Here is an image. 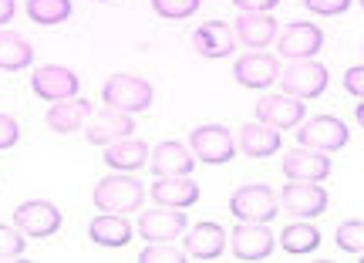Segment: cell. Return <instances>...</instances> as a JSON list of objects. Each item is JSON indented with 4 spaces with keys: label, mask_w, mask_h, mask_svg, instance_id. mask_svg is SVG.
<instances>
[{
    "label": "cell",
    "mask_w": 364,
    "mask_h": 263,
    "mask_svg": "<svg viewBox=\"0 0 364 263\" xmlns=\"http://www.w3.org/2000/svg\"><path fill=\"white\" fill-rule=\"evenodd\" d=\"M34 65V48L14 31H0V68L4 71H21Z\"/></svg>",
    "instance_id": "484cf974"
},
{
    "label": "cell",
    "mask_w": 364,
    "mask_h": 263,
    "mask_svg": "<svg viewBox=\"0 0 364 263\" xmlns=\"http://www.w3.org/2000/svg\"><path fill=\"white\" fill-rule=\"evenodd\" d=\"M95 206L105 213H129V210H139L145 199V186L132 176H108L102 183L95 186Z\"/></svg>",
    "instance_id": "3957f363"
},
{
    "label": "cell",
    "mask_w": 364,
    "mask_h": 263,
    "mask_svg": "<svg viewBox=\"0 0 364 263\" xmlns=\"http://www.w3.org/2000/svg\"><path fill=\"white\" fill-rule=\"evenodd\" d=\"M280 247H284L290 257H307L321 247V233H317V226L307 223V220H300V223H290L280 233Z\"/></svg>",
    "instance_id": "4316f807"
},
{
    "label": "cell",
    "mask_w": 364,
    "mask_h": 263,
    "mask_svg": "<svg viewBox=\"0 0 364 263\" xmlns=\"http://www.w3.org/2000/svg\"><path fill=\"white\" fill-rule=\"evenodd\" d=\"M354 115H358V122H361V125H364V98H361V105L354 108Z\"/></svg>",
    "instance_id": "74e56055"
},
{
    "label": "cell",
    "mask_w": 364,
    "mask_h": 263,
    "mask_svg": "<svg viewBox=\"0 0 364 263\" xmlns=\"http://www.w3.org/2000/svg\"><path fill=\"white\" fill-rule=\"evenodd\" d=\"M149 169L156 172V179H162V176H189L196 169V156L193 149H186L182 142H159Z\"/></svg>",
    "instance_id": "d6986e66"
},
{
    "label": "cell",
    "mask_w": 364,
    "mask_h": 263,
    "mask_svg": "<svg viewBox=\"0 0 364 263\" xmlns=\"http://www.w3.org/2000/svg\"><path fill=\"white\" fill-rule=\"evenodd\" d=\"M189 260L186 250H172V247H149L139 253V263H182Z\"/></svg>",
    "instance_id": "1f68e13d"
},
{
    "label": "cell",
    "mask_w": 364,
    "mask_h": 263,
    "mask_svg": "<svg viewBox=\"0 0 364 263\" xmlns=\"http://www.w3.org/2000/svg\"><path fill=\"white\" fill-rule=\"evenodd\" d=\"M193 48L203 58L216 61V58H230L236 51V34L226 21H206L193 31Z\"/></svg>",
    "instance_id": "9a60e30c"
},
{
    "label": "cell",
    "mask_w": 364,
    "mask_h": 263,
    "mask_svg": "<svg viewBox=\"0 0 364 263\" xmlns=\"http://www.w3.org/2000/svg\"><path fill=\"white\" fill-rule=\"evenodd\" d=\"M304 7L314 14H321V17H338L351 7V0H304Z\"/></svg>",
    "instance_id": "d6a6232c"
},
{
    "label": "cell",
    "mask_w": 364,
    "mask_h": 263,
    "mask_svg": "<svg viewBox=\"0 0 364 263\" xmlns=\"http://www.w3.org/2000/svg\"><path fill=\"white\" fill-rule=\"evenodd\" d=\"M344 88H348L351 95H358V98H364V65L344 71Z\"/></svg>",
    "instance_id": "e575fe53"
},
{
    "label": "cell",
    "mask_w": 364,
    "mask_h": 263,
    "mask_svg": "<svg viewBox=\"0 0 364 263\" xmlns=\"http://www.w3.org/2000/svg\"><path fill=\"white\" fill-rule=\"evenodd\" d=\"M277 21L270 17V11H243L236 17V27L233 34L240 44H247V48H267L277 41Z\"/></svg>",
    "instance_id": "ac0fdd59"
},
{
    "label": "cell",
    "mask_w": 364,
    "mask_h": 263,
    "mask_svg": "<svg viewBox=\"0 0 364 263\" xmlns=\"http://www.w3.org/2000/svg\"><path fill=\"white\" fill-rule=\"evenodd\" d=\"M88 112H91V102H85V98H61V102H54V108L48 112V129L68 135V132H75L85 125Z\"/></svg>",
    "instance_id": "d4e9b609"
},
{
    "label": "cell",
    "mask_w": 364,
    "mask_h": 263,
    "mask_svg": "<svg viewBox=\"0 0 364 263\" xmlns=\"http://www.w3.org/2000/svg\"><path fill=\"white\" fill-rule=\"evenodd\" d=\"M338 250L361 257L364 253V220H344L338 226Z\"/></svg>",
    "instance_id": "f1b7e54d"
},
{
    "label": "cell",
    "mask_w": 364,
    "mask_h": 263,
    "mask_svg": "<svg viewBox=\"0 0 364 263\" xmlns=\"http://www.w3.org/2000/svg\"><path fill=\"white\" fill-rule=\"evenodd\" d=\"M253 112H257V122L273 125V129H290V125H300L304 115H307L304 102L294 98V95H263Z\"/></svg>",
    "instance_id": "4fadbf2b"
},
{
    "label": "cell",
    "mask_w": 364,
    "mask_h": 263,
    "mask_svg": "<svg viewBox=\"0 0 364 263\" xmlns=\"http://www.w3.org/2000/svg\"><path fill=\"white\" fill-rule=\"evenodd\" d=\"M152 199L156 206H172V210H186L199 199V186L189 176H162L152 186Z\"/></svg>",
    "instance_id": "ffe728a7"
},
{
    "label": "cell",
    "mask_w": 364,
    "mask_h": 263,
    "mask_svg": "<svg viewBox=\"0 0 364 263\" xmlns=\"http://www.w3.org/2000/svg\"><path fill=\"white\" fill-rule=\"evenodd\" d=\"M31 85H34V95L38 98H48V102H61V98H75L81 88L78 75L71 71V68L65 65H44L34 71V78H31Z\"/></svg>",
    "instance_id": "7c38bea8"
},
{
    "label": "cell",
    "mask_w": 364,
    "mask_h": 263,
    "mask_svg": "<svg viewBox=\"0 0 364 263\" xmlns=\"http://www.w3.org/2000/svg\"><path fill=\"white\" fill-rule=\"evenodd\" d=\"M152 7H156L159 17L179 21V17H193L199 11V0H152Z\"/></svg>",
    "instance_id": "4dcf8cb0"
},
{
    "label": "cell",
    "mask_w": 364,
    "mask_h": 263,
    "mask_svg": "<svg viewBox=\"0 0 364 263\" xmlns=\"http://www.w3.org/2000/svg\"><path fill=\"white\" fill-rule=\"evenodd\" d=\"M297 139H300V145L317 149V152H338V149L348 145L351 132H348V125L341 119H334V115H321V119L304 122L297 132Z\"/></svg>",
    "instance_id": "ba28073f"
},
{
    "label": "cell",
    "mask_w": 364,
    "mask_h": 263,
    "mask_svg": "<svg viewBox=\"0 0 364 263\" xmlns=\"http://www.w3.org/2000/svg\"><path fill=\"white\" fill-rule=\"evenodd\" d=\"M361 260H364V253H361Z\"/></svg>",
    "instance_id": "60d3db41"
},
{
    "label": "cell",
    "mask_w": 364,
    "mask_h": 263,
    "mask_svg": "<svg viewBox=\"0 0 364 263\" xmlns=\"http://www.w3.org/2000/svg\"><path fill=\"white\" fill-rule=\"evenodd\" d=\"M98 4H108V0H98Z\"/></svg>",
    "instance_id": "f35d334b"
},
{
    "label": "cell",
    "mask_w": 364,
    "mask_h": 263,
    "mask_svg": "<svg viewBox=\"0 0 364 263\" xmlns=\"http://www.w3.org/2000/svg\"><path fill=\"white\" fill-rule=\"evenodd\" d=\"M189 149L199 162L206 166H223L236 156V142L233 132L223 129V125H199V129L189 135Z\"/></svg>",
    "instance_id": "5b68a950"
},
{
    "label": "cell",
    "mask_w": 364,
    "mask_h": 263,
    "mask_svg": "<svg viewBox=\"0 0 364 263\" xmlns=\"http://www.w3.org/2000/svg\"><path fill=\"white\" fill-rule=\"evenodd\" d=\"M132 132H135V122H132L129 112H118V108H112V112H102L98 119L88 125V142L91 145H112L118 142V139H129Z\"/></svg>",
    "instance_id": "44dd1931"
},
{
    "label": "cell",
    "mask_w": 364,
    "mask_h": 263,
    "mask_svg": "<svg viewBox=\"0 0 364 263\" xmlns=\"http://www.w3.org/2000/svg\"><path fill=\"white\" fill-rule=\"evenodd\" d=\"M358 4H361V7H364V0H358Z\"/></svg>",
    "instance_id": "ab89813d"
},
{
    "label": "cell",
    "mask_w": 364,
    "mask_h": 263,
    "mask_svg": "<svg viewBox=\"0 0 364 263\" xmlns=\"http://www.w3.org/2000/svg\"><path fill=\"white\" fill-rule=\"evenodd\" d=\"M321 48H324V31L311 21H294L284 34H277V51H280V58H290V61L314 58Z\"/></svg>",
    "instance_id": "30bf717a"
},
{
    "label": "cell",
    "mask_w": 364,
    "mask_h": 263,
    "mask_svg": "<svg viewBox=\"0 0 364 263\" xmlns=\"http://www.w3.org/2000/svg\"><path fill=\"white\" fill-rule=\"evenodd\" d=\"M14 226L24 237H54L61 230V210L48 199H31L14 210Z\"/></svg>",
    "instance_id": "52a82bcc"
},
{
    "label": "cell",
    "mask_w": 364,
    "mask_h": 263,
    "mask_svg": "<svg viewBox=\"0 0 364 263\" xmlns=\"http://www.w3.org/2000/svg\"><path fill=\"white\" fill-rule=\"evenodd\" d=\"M14 11H17V4L14 0H0V24H7L14 17Z\"/></svg>",
    "instance_id": "8d00e7d4"
},
{
    "label": "cell",
    "mask_w": 364,
    "mask_h": 263,
    "mask_svg": "<svg viewBox=\"0 0 364 263\" xmlns=\"http://www.w3.org/2000/svg\"><path fill=\"white\" fill-rule=\"evenodd\" d=\"M280 88L284 95H294L300 102L307 98H321L327 88V68L314 58H300V61H290L287 71L280 75Z\"/></svg>",
    "instance_id": "277c9868"
},
{
    "label": "cell",
    "mask_w": 364,
    "mask_h": 263,
    "mask_svg": "<svg viewBox=\"0 0 364 263\" xmlns=\"http://www.w3.org/2000/svg\"><path fill=\"white\" fill-rule=\"evenodd\" d=\"M27 17L34 24H61L71 17V0H27Z\"/></svg>",
    "instance_id": "83f0119b"
},
{
    "label": "cell",
    "mask_w": 364,
    "mask_h": 263,
    "mask_svg": "<svg viewBox=\"0 0 364 263\" xmlns=\"http://www.w3.org/2000/svg\"><path fill=\"white\" fill-rule=\"evenodd\" d=\"M277 247L273 240L270 226L267 223H240L230 237V250H233L236 260H247V263H257V260H267Z\"/></svg>",
    "instance_id": "9c48e42d"
},
{
    "label": "cell",
    "mask_w": 364,
    "mask_h": 263,
    "mask_svg": "<svg viewBox=\"0 0 364 263\" xmlns=\"http://www.w3.org/2000/svg\"><path fill=\"white\" fill-rule=\"evenodd\" d=\"M280 206L297 220H314L327 210V189L321 183H304V179H287L280 193Z\"/></svg>",
    "instance_id": "8992f818"
},
{
    "label": "cell",
    "mask_w": 364,
    "mask_h": 263,
    "mask_svg": "<svg viewBox=\"0 0 364 263\" xmlns=\"http://www.w3.org/2000/svg\"><path fill=\"white\" fill-rule=\"evenodd\" d=\"M233 78L243 85V88H267L280 78V58L273 54H243L233 68Z\"/></svg>",
    "instance_id": "e0dca14e"
},
{
    "label": "cell",
    "mask_w": 364,
    "mask_h": 263,
    "mask_svg": "<svg viewBox=\"0 0 364 263\" xmlns=\"http://www.w3.org/2000/svg\"><path fill=\"white\" fill-rule=\"evenodd\" d=\"M240 11H273L280 0H233Z\"/></svg>",
    "instance_id": "d590c367"
},
{
    "label": "cell",
    "mask_w": 364,
    "mask_h": 263,
    "mask_svg": "<svg viewBox=\"0 0 364 263\" xmlns=\"http://www.w3.org/2000/svg\"><path fill=\"white\" fill-rule=\"evenodd\" d=\"M182 250L189 260H220L226 250V233L216 223H196L186 237H182Z\"/></svg>",
    "instance_id": "2e32d148"
},
{
    "label": "cell",
    "mask_w": 364,
    "mask_h": 263,
    "mask_svg": "<svg viewBox=\"0 0 364 263\" xmlns=\"http://www.w3.org/2000/svg\"><path fill=\"white\" fill-rule=\"evenodd\" d=\"M21 139V125L11 115H0V149H14Z\"/></svg>",
    "instance_id": "836d02e7"
},
{
    "label": "cell",
    "mask_w": 364,
    "mask_h": 263,
    "mask_svg": "<svg viewBox=\"0 0 364 263\" xmlns=\"http://www.w3.org/2000/svg\"><path fill=\"white\" fill-rule=\"evenodd\" d=\"M186 216L182 210H172V206H156V210L142 213L139 220V233H142L149 243H169V240L182 237L186 233Z\"/></svg>",
    "instance_id": "5bb4252c"
},
{
    "label": "cell",
    "mask_w": 364,
    "mask_h": 263,
    "mask_svg": "<svg viewBox=\"0 0 364 263\" xmlns=\"http://www.w3.org/2000/svg\"><path fill=\"white\" fill-rule=\"evenodd\" d=\"M88 237L95 247H105V250H118L132 240V226L129 220H122L118 213H102L98 220H91Z\"/></svg>",
    "instance_id": "7402d4cb"
},
{
    "label": "cell",
    "mask_w": 364,
    "mask_h": 263,
    "mask_svg": "<svg viewBox=\"0 0 364 263\" xmlns=\"http://www.w3.org/2000/svg\"><path fill=\"white\" fill-rule=\"evenodd\" d=\"M280 169H284L287 179H304V183H324L327 176H331V159L327 152H317V149H307V145H300V149H290L280 162Z\"/></svg>",
    "instance_id": "8fae6325"
},
{
    "label": "cell",
    "mask_w": 364,
    "mask_h": 263,
    "mask_svg": "<svg viewBox=\"0 0 364 263\" xmlns=\"http://www.w3.org/2000/svg\"><path fill=\"white\" fill-rule=\"evenodd\" d=\"M105 162L118 172H135L142 169L145 162H149V145L142 139H118V142L108 145V152H105Z\"/></svg>",
    "instance_id": "cb8c5ba5"
},
{
    "label": "cell",
    "mask_w": 364,
    "mask_h": 263,
    "mask_svg": "<svg viewBox=\"0 0 364 263\" xmlns=\"http://www.w3.org/2000/svg\"><path fill=\"white\" fill-rule=\"evenodd\" d=\"M24 257V233L17 226H0V263Z\"/></svg>",
    "instance_id": "f546056e"
},
{
    "label": "cell",
    "mask_w": 364,
    "mask_h": 263,
    "mask_svg": "<svg viewBox=\"0 0 364 263\" xmlns=\"http://www.w3.org/2000/svg\"><path fill=\"white\" fill-rule=\"evenodd\" d=\"M240 149L253 159L273 156V152H280V129L263 125V122H250L240 129Z\"/></svg>",
    "instance_id": "603a6c76"
},
{
    "label": "cell",
    "mask_w": 364,
    "mask_h": 263,
    "mask_svg": "<svg viewBox=\"0 0 364 263\" xmlns=\"http://www.w3.org/2000/svg\"><path fill=\"white\" fill-rule=\"evenodd\" d=\"M280 210V199L270 186H240L233 196H230V213H233L240 223H270Z\"/></svg>",
    "instance_id": "6da1fadb"
},
{
    "label": "cell",
    "mask_w": 364,
    "mask_h": 263,
    "mask_svg": "<svg viewBox=\"0 0 364 263\" xmlns=\"http://www.w3.org/2000/svg\"><path fill=\"white\" fill-rule=\"evenodd\" d=\"M102 98L108 108H118V112H145V108L152 105V85L145 78H135V75H112V78L105 81L102 88Z\"/></svg>",
    "instance_id": "7a4b0ae2"
}]
</instances>
